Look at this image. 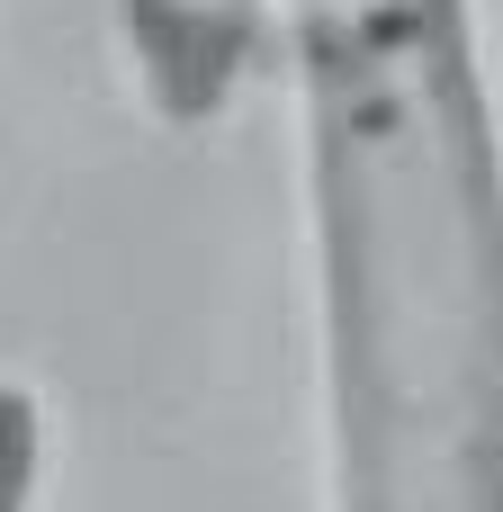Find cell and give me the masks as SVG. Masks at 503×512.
<instances>
[{
  "label": "cell",
  "instance_id": "cell-2",
  "mask_svg": "<svg viewBox=\"0 0 503 512\" xmlns=\"http://www.w3.org/2000/svg\"><path fill=\"white\" fill-rule=\"evenodd\" d=\"M126 72L162 126H198L252 63V36L279 27V0H117Z\"/></svg>",
  "mask_w": 503,
  "mask_h": 512
},
{
  "label": "cell",
  "instance_id": "cell-3",
  "mask_svg": "<svg viewBox=\"0 0 503 512\" xmlns=\"http://www.w3.org/2000/svg\"><path fill=\"white\" fill-rule=\"evenodd\" d=\"M45 486V396L27 378H0V512H36Z\"/></svg>",
  "mask_w": 503,
  "mask_h": 512
},
{
  "label": "cell",
  "instance_id": "cell-1",
  "mask_svg": "<svg viewBox=\"0 0 503 512\" xmlns=\"http://www.w3.org/2000/svg\"><path fill=\"white\" fill-rule=\"evenodd\" d=\"M324 512H503V144L468 0H279Z\"/></svg>",
  "mask_w": 503,
  "mask_h": 512
}]
</instances>
